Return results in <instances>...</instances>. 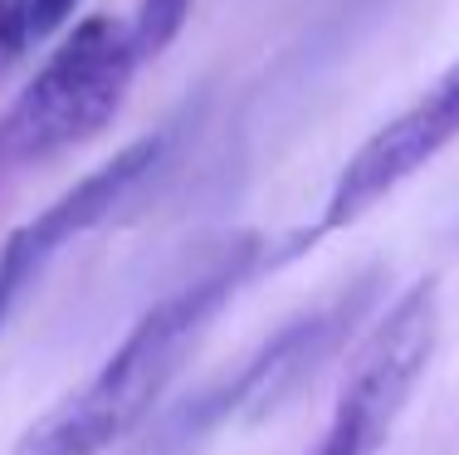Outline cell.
Wrapping results in <instances>:
<instances>
[{
  "instance_id": "6da1fadb",
  "label": "cell",
  "mask_w": 459,
  "mask_h": 455,
  "mask_svg": "<svg viewBox=\"0 0 459 455\" xmlns=\"http://www.w3.org/2000/svg\"><path fill=\"white\" fill-rule=\"evenodd\" d=\"M249 269H255V241H239L205 275H195L177 294L157 299L133 323V333L113 348V357L79 392L49 407L10 446V455H103L127 431H137L147 411L161 402L167 382L181 372V363L191 357L205 323L225 309V299L245 284Z\"/></svg>"
},
{
  "instance_id": "7a4b0ae2",
  "label": "cell",
  "mask_w": 459,
  "mask_h": 455,
  "mask_svg": "<svg viewBox=\"0 0 459 455\" xmlns=\"http://www.w3.org/2000/svg\"><path fill=\"white\" fill-rule=\"evenodd\" d=\"M137 64L142 54L133 30L113 15H89L74 25V35L0 118V177L103 133L123 108Z\"/></svg>"
},
{
  "instance_id": "3957f363",
  "label": "cell",
  "mask_w": 459,
  "mask_h": 455,
  "mask_svg": "<svg viewBox=\"0 0 459 455\" xmlns=\"http://www.w3.org/2000/svg\"><path fill=\"white\" fill-rule=\"evenodd\" d=\"M435 343H440V294H435V279H420L367 333L352 377L337 392L333 421L308 455H377L415 397Z\"/></svg>"
},
{
  "instance_id": "277c9868",
  "label": "cell",
  "mask_w": 459,
  "mask_h": 455,
  "mask_svg": "<svg viewBox=\"0 0 459 455\" xmlns=\"http://www.w3.org/2000/svg\"><path fill=\"white\" fill-rule=\"evenodd\" d=\"M455 137H459V59L406 108V113H396L386 127H377V133L347 157V167L337 171V181H333V197L323 206L318 231H313L308 241L333 235V231H342V225L362 221L367 211H377L401 181H411L425 162H435Z\"/></svg>"
},
{
  "instance_id": "5b68a950",
  "label": "cell",
  "mask_w": 459,
  "mask_h": 455,
  "mask_svg": "<svg viewBox=\"0 0 459 455\" xmlns=\"http://www.w3.org/2000/svg\"><path fill=\"white\" fill-rule=\"evenodd\" d=\"M367 294H371V279L357 289H347V294L337 303H327V309L303 313V319L289 323L279 338H269L264 348L245 363V372H239L225 392H215L211 402H205L211 421L259 416V411H269L279 397H289L303 377H313V367H318L323 357H333V348L342 343V333L352 328L357 313L367 309Z\"/></svg>"
},
{
  "instance_id": "8992f818",
  "label": "cell",
  "mask_w": 459,
  "mask_h": 455,
  "mask_svg": "<svg viewBox=\"0 0 459 455\" xmlns=\"http://www.w3.org/2000/svg\"><path fill=\"white\" fill-rule=\"evenodd\" d=\"M157 157H161V137H137V143H127L113 162H103V167L89 171L74 191H64L54 206H45L30 225H20L10 241H15L20 250L30 255V265L39 269L59 245H69L74 235L93 231L98 221H108V215L117 211V201L157 167Z\"/></svg>"
},
{
  "instance_id": "52a82bcc",
  "label": "cell",
  "mask_w": 459,
  "mask_h": 455,
  "mask_svg": "<svg viewBox=\"0 0 459 455\" xmlns=\"http://www.w3.org/2000/svg\"><path fill=\"white\" fill-rule=\"evenodd\" d=\"M191 5L195 0H142L137 20H133V39H137L142 59H157V54H167L177 45V35L191 20Z\"/></svg>"
},
{
  "instance_id": "ba28073f",
  "label": "cell",
  "mask_w": 459,
  "mask_h": 455,
  "mask_svg": "<svg viewBox=\"0 0 459 455\" xmlns=\"http://www.w3.org/2000/svg\"><path fill=\"white\" fill-rule=\"evenodd\" d=\"M35 39V10L30 0H0V74L20 59Z\"/></svg>"
},
{
  "instance_id": "9c48e42d",
  "label": "cell",
  "mask_w": 459,
  "mask_h": 455,
  "mask_svg": "<svg viewBox=\"0 0 459 455\" xmlns=\"http://www.w3.org/2000/svg\"><path fill=\"white\" fill-rule=\"evenodd\" d=\"M30 275H35V265H30V255L20 250L15 241L0 245V323H5L10 303H15V294L30 284Z\"/></svg>"
},
{
  "instance_id": "30bf717a",
  "label": "cell",
  "mask_w": 459,
  "mask_h": 455,
  "mask_svg": "<svg viewBox=\"0 0 459 455\" xmlns=\"http://www.w3.org/2000/svg\"><path fill=\"white\" fill-rule=\"evenodd\" d=\"M74 5H79V0H30V10H35V39L54 35V30L74 15Z\"/></svg>"
}]
</instances>
